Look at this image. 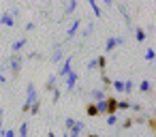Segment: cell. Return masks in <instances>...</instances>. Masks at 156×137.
Instances as JSON below:
<instances>
[{
  "mask_svg": "<svg viewBox=\"0 0 156 137\" xmlns=\"http://www.w3.org/2000/svg\"><path fill=\"white\" fill-rule=\"evenodd\" d=\"M22 64H24V58H22V54H11V58L7 60V69L11 71V75H13V77H20Z\"/></svg>",
  "mask_w": 156,
  "mask_h": 137,
  "instance_id": "cell-1",
  "label": "cell"
},
{
  "mask_svg": "<svg viewBox=\"0 0 156 137\" xmlns=\"http://www.w3.org/2000/svg\"><path fill=\"white\" fill-rule=\"evenodd\" d=\"M71 71H73V56H64V60H62V64L58 69V75L60 77H66Z\"/></svg>",
  "mask_w": 156,
  "mask_h": 137,
  "instance_id": "cell-2",
  "label": "cell"
},
{
  "mask_svg": "<svg viewBox=\"0 0 156 137\" xmlns=\"http://www.w3.org/2000/svg\"><path fill=\"white\" fill-rule=\"evenodd\" d=\"M37 101H39V96H37V86H34V84H28V86H26V101H24V103L32 105V103H37Z\"/></svg>",
  "mask_w": 156,
  "mask_h": 137,
  "instance_id": "cell-3",
  "label": "cell"
},
{
  "mask_svg": "<svg viewBox=\"0 0 156 137\" xmlns=\"http://www.w3.org/2000/svg\"><path fill=\"white\" fill-rule=\"evenodd\" d=\"M105 107H107V116H115V111H118V99L115 96H105Z\"/></svg>",
  "mask_w": 156,
  "mask_h": 137,
  "instance_id": "cell-4",
  "label": "cell"
},
{
  "mask_svg": "<svg viewBox=\"0 0 156 137\" xmlns=\"http://www.w3.org/2000/svg\"><path fill=\"white\" fill-rule=\"evenodd\" d=\"M115 9L120 11V15H122V20H124V24H126V28H130V26H133V22H130V15H128V9H126V5L118 2V5H115Z\"/></svg>",
  "mask_w": 156,
  "mask_h": 137,
  "instance_id": "cell-5",
  "label": "cell"
},
{
  "mask_svg": "<svg viewBox=\"0 0 156 137\" xmlns=\"http://www.w3.org/2000/svg\"><path fill=\"white\" fill-rule=\"evenodd\" d=\"M66 81H64V86H66V90L71 92V90H75V86H77V79H79V75L75 73V71H71L66 77H64Z\"/></svg>",
  "mask_w": 156,
  "mask_h": 137,
  "instance_id": "cell-6",
  "label": "cell"
},
{
  "mask_svg": "<svg viewBox=\"0 0 156 137\" xmlns=\"http://www.w3.org/2000/svg\"><path fill=\"white\" fill-rule=\"evenodd\" d=\"M79 28H81V20L77 17V20H75V22L69 26V30H66V41H71V39H73V37L79 32Z\"/></svg>",
  "mask_w": 156,
  "mask_h": 137,
  "instance_id": "cell-7",
  "label": "cell"
},
{
  "mask_svg": "<svg viewBox=\"0 0 156 137\" xmlns=\"http://www.w3.org/2000/svg\"><path fill=\"white\" fill-rule=\"evenodd\" d=\"M88 99H90V103L103 101V99H105V90H101V88H94V90H90V92H88Z\"/></svg>",
  "mask_w": 156,
  "mask_h": 137,
  "instance_id": "cell-8",
  "label": "cell"
},
{
  "mask_svg": "<svg viewBox=\"0 0 156 137\" xmlns=\"http://www.w3.org/2000/svg\"><path fill=\"white\" fill-rule=\"evenodd\" d=\"M26 43H28V39H26V37H22V39H17V41H13V45H11V49H13V54H22V49L26 47Z\"/></svg>",
  "mask_w": 156,
  "mask_h": 137,
  "instance_id": "cell-9",
  "label": "cell"
},
{
  "mask_svg": "<svg viewBox=\"0 0 156 137\" xmlns=\"http://www.w3.org/2000/svg\"><path fill=\"white\" fill-rule=\"evenodd\" d=\"M83 128H86V124H83V122H75V126H73L66 135H69V137H79V135L83 133Z\"/></svg>",
  "mask_w": 156,
  "mask_h": 137,
  "instance_id": "cell-10",
  "label": "cell"
},
{
  "mask_svg": "<svg viewBox=\"0 0 156 137\" xmlns=\"http://www.w3.org/2000/svg\"><path fill=\"white\" fill-rule=\"evenodd\" d=\"M0 24L7 26V28H13V26H15V17H13L11 13H2V17H0Z\"/></svg>",
  "mask_w": 156,
  "mask_h": 137,
  "instance_id": "cell-11",
  "label": "cell"
},
{
  "mask_svg": "<svg viewBox=\"0 0 156 137\" xmlns=\"http://www.w3.org/2000/svg\"><path fill=\"white\" fill-rule=\"evenodd\" d=\"M115 49H118V39H115V37H109L107 43H105V54H111V52H115Z\"/></svg>",
  "mask_w": 156,
  "mask_h": 137,
  "instance_id": "cell-12",
  "label": "cell"
},
{
  "mask_svg": "<svg viewBox=\"0 0 156 137\" xmlns=\"http://www.w3.org/2000/svg\"><path fill=\"white\" fill-rule=\"evenodd\" d=\"M62 60H64V52L60 49V45H56V52L51 54V62L58 64V62H62Z\"/></svg>",
  "mask_w": 156,
  "mask_h": 137,
  "instance_id": "cell-13",
  "label": "cell"
},
{
  "mask_svg": "<svg viewBox=\"0 0 156 137\" xmlns=\"http://www.w3.org/2000/svg\"><path fill=\"white\" fill-rule=\"evenodd\" d=\"M54 88H58V77H56V75H49V77H47V84H45V90L51 92Z\"/></svg>",
  "mask_w": 156,
  "mask_h": 137,
  "instance_id": "cell-14",
  "label": "cell"
},
{
  "mask_svg": "<svg viewBox=\"0 0 156 137\" xmlns=\"http://www.w3.org/2000/svg\"><path fill=\"white\" fill-rule=\"evenodd\" d=\"M139 92L150 94V92H152V81H150V79H143V81L139 84Z\"/></svg>",
  "mask_w": 156,
  "mask_h": 137,
  "instance_id": "cell-15",
  "label": "cell"
},
{
  "mask_svg": "<svg viewBox=\"0 0 156 137\" xmlns=\"http://www.w3.org/2000/svg\"><path fill=\"white\" fill-rule=\"evenodd\" d=\"M145 39H147L145 30H143V28H135V41H137V43H143Z\"/></svg>",
  "mask_w": 156,
  "mask_h": 137,
  "instance_id": "cell-16",
  "label": "cell"
},
{
  "mask_svg": "<svg viewBox=\"0 0 156 137\" xmlns=\"http://www.w3.org/2000/svg\"><path fill=\"white\" fill-rule=\"evenodd\" d=\"M88 7L92 9L94 17H101V7H98V2H96V0H88Z\"/></svg>",
  "mask_w": 156,
  "mask_h": 137,
  "instance_id": "cell-17",
  "label": "cell"
},
{
  "mask_svg": "<svg viewBox=\"0 0 156 137\" xmlns=\"http://www.w3.org/2000/svg\"><path fill=\"white\" fill-rule=\"evenodd\" d=\"M92 32H94V24H92V22H88V26H83V28H81V37H83V39H88Z\"/></svg>",
  "mask_w": 156,
  "mask_h": 137,
  "instance_id": "cell-18",
  "label": "cell"
},
{
  "mask_svg": "<svg viewBox=\"0 0 156 137\" xmlns=\"http://www.w3.org/2000/svg\"><path fill=\"white\" fill-rule=\"evenodd\" d=\"M96 69H98L101 73H105V69H107V58H105V56H98V58H96Z\"/></svg>",
  "mask_w": 156,
  "mask_h": 137,
  "instance_id": "cell-19",
  "label": "cell"
},
{
  "mask_svg": "<svg viewBox=\"0 0 156 137\" xmlns=\"http://www.w3.org/2000/svg\"><path fill=\"white\" fill-rule=\"evenodd\" d=\"M133 90H135V81H133V79H126V81H124V88H122V92H124V94H130Z\"/></svg>",
  "mask_w": 156,
  "mask_h": 137,
  "instance_id": "cell-20",
  "label": "cell"
},
{
  "mask_svg": "<svg viewBox=\"0 0 156 137\" xmlns=\"http://www.w3.org/2000/svg\"><path fill=\"white\" fill-rule=\"evenodd\" d=\"M86 114H88L90 118H96V116H98V111H96V105H94V103H88V105H86Z\"/></svg>",
  "mask_w": 156,
  "mask_h": 137,
  "instance_id": "cell-21",
  "label": "cell"
},
{
  "mask_svg": "<svg viewBox=\"0 0 156 137\" xmlns=\"http://www.w3.org/2000/svg\"><path fill=\"white\" fill-rule=\"evenodd\" d=\"M15 137H28V122L26 120L20 124V133H15Z\"/></svg>",
  "mask_w": 156,
  "mask_h": 137,
  "instance_id": "cell-22",
  "label": "cell"
},
{
  "mask_svg": "<svg viewBox=\"0 0 156 137\" xmlns=\"http://www.w3.org/2000/svg\"><path fill=\"white\" fill-rule=\"evenodd\" d=\"M126 109H130V101H128V99L118 101V111H126Z\"/></svg>",
  "mask_w": 156,
  "mask_h": 137,
  "instance_id": "cell-23",
  "label": "cell"
},
{
  "mask_svg": "<svg viewBox=\"0 0 156 137\" xmlns=\"http://www.w3.org/2000/svg\"><path fill=\"white\" fill-rule=\"evenodd\" d=\"M111 88H113L115 92H122V88H124V81H122V79H111Z\"/></svg>",
  "mask_w": 156,
  "mask_h": 137,
  "instance_id": "cell-24",
  "label": "cell"
},
{
  "mask_svg": "<svg viewBox=\"0 0 156 137\" xmlns=\"http://www.w3.org/2000/svg\"><path fill=\"white\" fill-rule=\"evenodd\" d=\"M60 96H62L60 88H54V90H51V103H58V101H60Z\"/></svg>",
  "mask_w": 156,
  "mask_h": 137,
  "instance_id": "cell-25",
  "label": "cell"
},
{
  "mask_svg": "<svg viewBox=\"0 0 156 137\" xmlns=\"http://www.w3.org/2000/svg\"><path fill=\"white\" fill-rule=\"evenodd\" d=\"M39 111H41V103L37 101V103H32V105H30V111H28V114H32V116H39Z\"/></svg>",
  "mask_w": 156,
  "mask_h": 137,
  "instance_id": "cell-26",
  "label": "cell"
},
{
  "mask_svg": "<svg viewBox=\"0 0 156 137\" xmlns=\"http://www.w3.org/2000/svg\"><path fill=\"white\" fill-rule=\"evenodd\" d=\"M101 81H103V88L107 90V88H111V79L105 75V73H101Z\"/></svg>",
  "mask_w": 156,
  "mask_h": 137,
  "instance_id": "cell-27",
  "label": "cell"
},
{
  "mask_svg": "<svg viewBox=\"0 0 156 137\" xmlns=\"http://www.w3.org/2000/svg\"><path fill=\"white\" fill-rule=\"evenodd\" d=\"M75 122H77L75 118H66V120H64V128H66V133H69V131L75 126Z\"/></svg>",
  "mask_w": 156,
  "mask_h": 137,
  "instance_id": "cell-28",
  "label": "cell"
},
{
  "mask_svg": "<svg viewBox=\"0 0 156 137\" xmlns=\"http://www.w3.org/2000/svg\"><path fill=\"white\" fill-rule=\"evenodd\" d=\"M75 9H77V2H75V0H71V2L66 5V11H64V13H66V15H71Z\"/></svg>",
  "mask_w": 156,
  "mask_h": 137,
  "instance_id": "cell-29",
  "label": "cell"
},
{
  "mask_svg": "<svg viewBox=\"0 0 156 137\" xmlns=\"http://www.w3.org/2000/svg\"><path fill=\"white\" fill-rule=\"evenodd\" d=\"M154 56H156V52H154L152 47H150V49H145V60H147V62H152V60H154Z\"/></svg>",
  "mask_w": 156,
  "mask_h": 137,
  "instance_id": "cell-30",
  "label": "cell"
},
{
  "mask_svg": "<svg viewBox=\"0 0 156 137\" xmlns=\"http://www.w3.org/2000/svg\"><path fill=\"white\" fill-rule=\"evenodd\" d=\"M130 126H133V118H126V120L122 122V126H120V128H122V131H128Z\"/></svg>",
  "mask_w": 156,
  "mask_h": 137,
  "instance_id": "cell-31",
  "label": "cell"
},
{
  "mask_svg": "<svg viewBox=\"0 0 156 137\" xmlns=\"http://www.w3.org/2000/svg\"><path fill=\"white\" fill-rule=\"evenodd\" d=\"M107 124L109 126H115L118 124V116H107Z\"/></svg>",
  "mask_w": 156,
  "mask_h": 137,
  "instance_id": "cell-32",
  "label": "cell"
},
{
  "mask_svg": "<svg viewBox=\"0 0 156 137\" xmlns=\"http://www.w3.org/2000/svg\"><path fill=\"white\" fill-rule=\"evenodd\" d=\"M130 109H133V111H137V114H141V111H143V107H141L139 103H130Z\"/></svg>",
  "mask_w": 156,
  "mask_h": 137,
  "instance_id": "cell-33",
  "label": "cell"
},
{
  "mask_svg": "<svg viewBox=\"0 0 156 137\" xmlns=\"http://www.w3.org/2000/svg\"><path fill=\"white\" fill-rule=\"evenodd\" d=\"M94 69H96V58L88 60V71H94Z\"/></svg>",
  "mask_w": 156,
  "mask_h": 137,
  "instance_id": "cell-34",
  "label": "cell"
},
{
  "mask_svg": "<svg viewBox=\"0 0 156 137\" xmlns=\"http://www.w3.org/2000/svg\"><path fill=\"white\" fill-rule=\"evenodd\" d=\"M28 111H30V105H28V103H24V105H22V114H24V116H26V114H28Z\"/></svg>",
  "mask_w": 156,
  "mask_h": 137,
  "instance_id": "cell-35",
  "label": "cell"
},
{
  "mask_svg": "<svg viewBox=\"0 0 156 137\" xmlns=\"http://www.w3.org/2000/svg\"><path fill=\"white\" fill-rule=\"evenodd\" d=\"M5 137H15V131H13V128H7V131H5Z\"/></svg>",
  "mask_w": 156,
  "mask_h": 137,
  "instance_id": "cell-36",
  "label": "cell"
},
{
  "mask_svg": "<svg viewBox=\"0 0 156 137\" xmlns=\"http://www.w3.org/2000/svg\"><path fill=\"white\" fill-rule=\"evenodd\" d=\"M2 122H5V109L0 107V128H2Z\"/></svg>",
  "mask_w": 156,
  "mask_h": 137,
  "instance_id": "cell-37",
  "label": "cell"
},
{
  "mask_svg": "<svg viewBox=\"0 0 156 137\" xmlns=\"http://www.w3.org/2000/svg\"><path fill=\"white\" fill-rule=\"evenodd\" d=\"M30 30H34V22H28L26 24V32H30Z\"/></svg>",
  "mask_w": 156,
  "mask_h": 137,
  "instance_id": "cell-38",
  "label": "cell"
},
{
  "mask_svg": "<svg viewBox=\"0 0 156 137\" xmlns=\"http://www.w3.org/2000/svg\"><path fill=\"white\" fill-rule=\"evenodd\" d=\"M147 124H150V128H152V131H154V128H156V122H154V120H152V118H147Z\"/></svg>",
  "mask_w": 156,
  "mask_h": 137,
  "instance_id": "cell-39",
  "label": "cell"
},
{
  "mask_svg": "<svg viewBox=\"0 0 156 137\" xmlns=\"http://www.w3.org/2000/svg\"><path fill=\"white\" fill-rule=\"evenodd\" d=\"M5 84H7V77H5L2 73H0V86H5Z\"/></svg>",
  "mask_w": 156,
  "mask_h": 137,
  "instance_id": "cell-40",
  "label": "cell"
},
{
  "mask_svg": "<svg viewBox=\"0 0 156 137\" xmlns=\"http://www.w3.org/2000/svg\"><path fill=\"white\" fill-rule=\"evenodd\" d=\"M5 131H7V128H0V137H5Z\"/></svg>",
  "mask_w": 156,
  "mask_h": 137,
  "instance_id": "cell-41",
  "label": "cell"
},
{
  "mask_svg": "<svg viewBox=\"0 0 156 137\" xmlns=\"http://www.w3.org/2000/svg\"><path fill=\"white\" fill-rule=\"evenodd\" d=\"M47 137H56V135H54V131H49V133H47Z\"/></svg>",
  "mask_w": 156,
  "mask_h": 137,
  "instance_id": "cell-42",
  "label": "cell"
},
{
  "mask_svg": "<svg viewBox=\"0 0 156 137\" xmlns=\"http://www.w3.org/2000/svg\"><path fill=\"white\" fill-rule=\"evenodd\" d=\"M88 137H101V135H96V133H90V135H88Z\"/></svg>",
  "mask_w": 156,
  "mask_h": 137,
  "instance_id": "cell-43",
  "label": "cell"
},
{
  "mask_svg": "<svg viewBox=\"0 0 156 137\" xmlns=\"http://www.w3.org/2000/svg\"><path fill=\"white\" fill-rule=\"evenodd\" d=\"M62 137H69V135H66V133H64V135H62Z\"/></svg>",
  "mask_w": 156,
  "mask_h": 137,
  "instance_id": "cell-44",
  "label": "cell"
}]
</instances>
